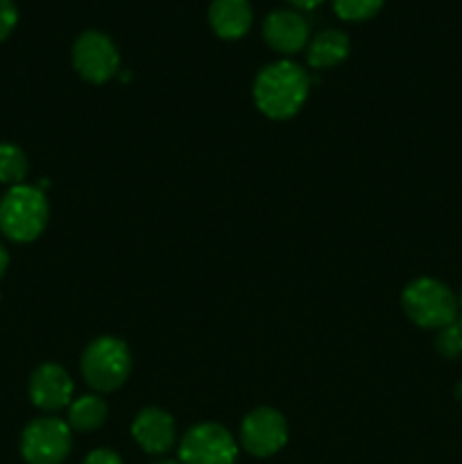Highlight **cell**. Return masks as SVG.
Segmentation results:
<instances>
[{
	"label": "cell",
	"instance_id": "obj_1",
	"mask_svg": "<svg viewBox=\"0 0 462 464\" xmlns=\"http://www.w3.org/2000/svg\"><path fill=\"white\" fill-rule=\"evenodd\" d=\"M311 77L297 62L281 59L261 68L254 80V102L272 121H288L303 107Z\"/></svg>",
	"mask_w": 462,
	"mask_h": 464
},
{
	"label": "cell",
	"instance_id": "obj_2",
	"mask_svg": "<svg viewBox=\"0 0 462 464\" xmlns=\"http://www.w3.org/2000/svg\"><path fill=\"white\" fill-rule=\"evenodd\" d=\"M48 199L39 186H12L0 199V231L14 243H32L48 225Z\"/></svg>",
	"mask_w": 462,
	"mask_h": 464
},
{
	"label": "cell",
	"instance_id": "obj_3",
	"mask_svg": "<svg viewBox=\"0 0 462 464\" xmlns=\"http://www.w3.org/2000/svg\"><path fill=\"white\" fill-rule=\"evenodd\" d=\"M406 315L421 329H444L457 320V297L447 284L430 276H421L406 285L401 295Z\"/></svg>",
	"mask_w": 462,
	"mask_h": 464
},
{
	"label": "cell",
	"instance_id": "obj_4",
	"mask_svg": "<svg viewBox=\"0 0 462 464\" xmlns=\"http://www.w3.org/2000/svg\"><path fill=\"white\" fill-rule=\"evenodd\" d=\"M131 372V353L122 340L104 335L82 353V376L98 392H113Z\"/></svg>",
	"mask_w": 462,
	"mask_h": 464
},
{
	"label": "cell",
	"instance_id": "obj_5",
	"mask_svg": "<svg viewBox=\"0 0 462 464\" xmlns=\"http://www.w3.org/2000/svg\"><path fill=\"white\" fill-rule=\"evenodd\" d=\"M71 451V426L57 417L30 421L21 435V456L27 464H62Z\"/></svg>",
	"mask_w": 462,
	"mask_h": 464
},
{
	"label": "cell",
	"instance_id": "obj_6",
	"mask_svg": "<svg viewBox=\"0 0 462 464\" xmlns=\"http://www.w3.org/2000/svg\"><path fill=\"white\" fill-rule=\"evenodd\" d=\"M236 458H238L236 440L220 424L195 426L179 444L181 464H234Z\"/></svg>",
	"mask_w": 462,
	"mask_h": 464
},
{
	"label": "cell",
	"instance_id": "obj_7",
	"mask_svg": "<svg viewBox=\"0 0 462 464\" xmlns=\"http://www.w3.org/2000/svg\"><path fill=\"white\" fill-rule=\"evenodd\" d=\"M72 66L86 82L104 84L120 68V54L104 32L89 30L77 36L72 45Z\"/></svg>",
	"mask_w": 462,
	"mask_h": 464
},
{
	"label": "cell",
	"instance_id": "obj_8",
	"mask_svg": "<svg viewBox=\"0 0 462 464\" xmlns=\"http://www.w3.org/2000/svg\"><path fill=\"white\" fill-rule=\"evenodd\" d=\"M240 442H243L245 451L256 458L274 456L288 442L285 417L274 408H256L243 420Z\"/></svg>",
	"mask_w": 462,
	"mask_h": 464
},
{
	"label": "cell",
	"instance_id": "obj_9",
	"mask_svg": "<svg viewBox=\"0 0 462 464\" xmlns=\"http://www.w3.org/2000/svg\"><path fill=\"white\" fill-rule=\"evenodd\" d=\"M30 399L41 411H62L72 399V381L63 367L45 362L30 379Z\"/></svg>",
	"mask_w": 462,
	"mask_h": 464
},
{
	"label": "cell",
	"instance_id": "obj_10",
	"mask_svg": "<svg viewBox=\"0 0 462 464\" xmlns=\"http://www.w3.org/2000/svg\"><path fill=\"white\" fill-rule=\"evenodd\" d=\"M263 39L281 54H294L308 44L306 18L293 9H274L263 21Z\"/></svg>",
	"mask_w": 462,
	"mask_h": 464
},
{
	"label": "cell",
	"instance_id": "obj_11",
	"mask_svg": "<svg viewBox=\"0 0 462 464\" xmlns=\"http://www.w3.org/2000/svg\"><path fill=\"white\" fill-rule=\"evenodd\" d=\"M131 435L148 453H166L175 444V421L161 408H145L136 415Z\"/></svg>",
	"mask_w": 462,
	"mask_h": 464
},
{
	"label": "cell",
	"instance_id": "obj_12",
	"mask_svg": "<svg viewBox=\"0 0 462 464\" xmlns=\"http://www.w3.org/2000/svg\"><path fill=\"white\" fill-rule=\"evenodd\" d=\"M208 23L220 39H240L252 27V7L249 0H211Z\"/></svg>",
	"mask_w": 462,
	"mask_h": 464
},
{
	"label": "cell",
	"instance_id": "obj_13",
	"mask_svg": "<svg viewBox=\"0 0 462 464\" xmlns=\"http://www.w3.org/2000/svg\"><path fill=\"white\" fill-rule=\"evenodd\" d=\"M349 36L340 30H324L308 44L306 59L313 68H333L349 57Z\"/></svg>",
	"mask_w": 462,
	"mask_h": 464
},
{
	"label": "cell",
	"instance_id": "obj_14",
	"mask_svg": "<svg viewBox=\"0 0 462 464\" xmlns=\"http://www.w3.org/2000/svg\"><path fill=\"white\" fill-rule=\"evenodd\" d=\"M107 421V403L95 394H84V397L71 401L68 411V424L75 430H95Z\"/></svg>",
	"mask_w": 462,
	"mask_h": 464
},
{
	"label": "cell",
	"instance_id": "obj_15",
	"mask_svg": "<svg viewBox=\"0 0 462 464\" xmlns=\"http://www.w3.org/2000/svg\"><path fill=\"white\" fill-rule=\"evenodd\" d=\"M27 177V157L18 145L0 143V184L18 186Z\"/></svg>",
	"mask_w": 462,
	"mask_h": 464
},
{
	"label": "cell",
	"instance_id": "obj_16",
	"mask_svg": "<svg viewBox=\"0 0 462 464\" xmlns=\"http://www.w3.org/2000/svg\"><path fill=\"white\" fill-rule=\"evenodd\" d=\"M385 0H333V9L342 21H367L376 16Z\"/></svg>",
	"mask_w": 462,
	"mask_h": 464
},
{
	"label": "cell",
	"instance_id": "obj_17",
	"mask_svg": "<svg viewBox=\"0 0 462 464\" xmlns=\"http://www.w3.org/2000/svg\"><path fill=\"white\" fill-rule=\"evenodd\" d=\"M435 347L444 358L462 356V320H453L451 324L439 329Z\"/></svg>",
	"mask_w": 462,
	"mask_h": 464
},
{
	"label": "cell",
	"instance_id": "obj_18",
	"mask_svg": "<svg viewBox=\"0 0 462 464\" xmlns=\"http://www.w3.org/2000/svg\"><path fill=\"white\" fill-rule=\"evenodd\" d=\"M18 23V9L14 0H0V41L7 39Z\"/></svg>",
	"mask_w": 462,
	"mask_h": 464
},
{
	"label": "cell",
	"instance_id": "obj_19",
	"mask_svg": "<svg viewBox=\"0 0 462 464\" xmlns=\"http://www.w3.org/2000/svg\"><path fill=\"white\" fill-rule=\"evenodd\" d=\"M82 464H122L118 453H113L111 449H95L93 453L86 456V460Z\"/></svg>",
	"mask_w": 462,
	"mask_h": 464
},
{
	"label": "cell",
	"instance_id": "obj_20",
	"mask_svg": "<svg viewBox=\"0 0 462 464\" xmlns=\"http://www.w3.org/2000/svg\"><path fill=\"white\" fill-rule=\"evenodd\" d=\"M293 7H299V9H315L317 5H322L324 0H288Z\"/></svg>",
	"mask_w": 462,
	"mask_h": 464
},
{
	"label": "cell",
	"instance_id": "obj_21",
	"mask_svg": "<svg viewBox=\"0 0 462 464\" xmlns=\"http://www.w3.org/2000/svg\"><path fill=\"white\" fill-rule=\"evenodd\" d=\"M7 266H9V254H7V249L0 245V279H3L5 272H7Z\"/></svg>",
	"mask_w": 462,
	"mask_h": 464
},
{
	"label": "cell",
	"instance_id": "obj_22",
	"mask_svg": "<svg viewBox=\"0 0 462 464\" xmlns=\"http://www.w3.org/2000/svg\"><path fill=\"white\" fill-rule=\"evenodd\" d=\"M456 397H457V399H462V383L457 385V388H456Z\"/></svg>",
	"mask_w": 462,
	"mask_h": 464
},
{
	"label": "cell",
	"instance_id": "obj_23",
	"mask_svg": "<svg viewBox=\"0 0 462 464\" xmlns=\"http://www.w3.org/2000/svg\"><path fill=\"white\" fill-rule=\"evenodd\" d=\"M154 464H181V462H177V460H161V462H154Z\"/></svg>",
	"mask_w": 462,
	"mask_h": 464
},
{
	"label": "cell",
	"instance_id": "obj_24",
	"mask_svg": "<svg viewBox=\"0 0 462 464\" xmlns=\"http://www.w3.org/2000/svg\"><path fill=\"white\" fill-rule=\"evenodd\" d=\"M457 304H460V308H462V290H460V299H457Z\"/></svg>",
	"mask_w": 462,
	"mask_h": 464
}]
</instances>
